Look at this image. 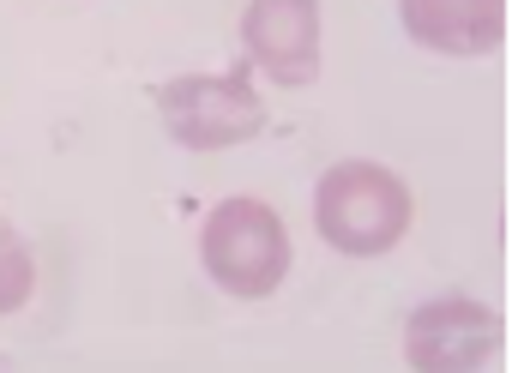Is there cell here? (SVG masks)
Returning <instances> with one entry per match:
<instances>
[{"label": "cell", "mask_w": 512, "mask_h": 373, "mask_svg": "<svg viewBox=\"0 0 512 373\" xmlns=\"http://www.w3.org/2000/svg\"><path fill=\"white\" fill-rule=\"evenodd\" d=\"M157 115L175 145L187 151H229L266 127V103L247 73H187L157 85Z\"/></svg>", "instance_id": "3957f363"}, {"label": "cell", "mask_w": 512, "mask_h": 373, "mask_svg": "<svg viewBox=\"0 0 512 373\" xmlns=\"http://www.w3.org/2000/svg\"><path fill=\"white\" fill-rule=\"evenodd\" d=\"M500 349V319L464 295H440L428 301L410 325H404V361L422 373H464V367H488Z\"/></svg>", "instance_id": "277c9868"}, {"label": "cell", "mask_w": 512, "mask_h": 373, "mask_svg": "<svg viewBox=\"0 0 512 373\" xmlns=\"http://www.w3.org/2000/svg\"><path fill=\"white\" fill-rule=\"evenodd\" d=\"M241 43L253 67L278 85H314L320 79V0H247Z\"/></svg>", "instance_id": "5b68a950"}, {"label": "cell", "mask_w": 512, "mask_h": 373, "mask_svg": "<svg viewBox=\"0 0 512 373\" xmlns=\"http://www.w3.org/2000/svg\"><path fill=\"white\" fill-rule=\"evenodd\" d=\"M404 31L434 55H488L506 31V0H398Z\"/></svg>", "instance_id": "8992f818"}, {"label": "cell", "mask_w": 512, "mask_h": 373, "mask_svg": "<svg viewBox=\"0 0 512 373\" xmlns=\"http://www.w3.org/2000/svg\"><path fill=\"white\" fill-rule=\"evenodd\" d=\"M416 217V199L410 187L380 169V163H332L320 175V193H314V229L350 253V259H380L404 241Z\"/></svg>", "instance_id": "6da1fadb"}, {"label": "cell", "mask_w": 512, "mask_h": 373, "mask_svg": "<svg viewBox=\"0 0 512 373\" xmlns=\"http://www.w3.org/2000/svg\"><path fill=\"white\" fill-rule=\"evenodd\" d=\"M211 283L235 301H266L290 271V229L266 199H223L199 229Z\"/></svg>", "instance_id": "7a4b0ae2"}, {"label": "cell", "mask_w": 512, "mask_h": 373, "mask_svg": "<svg viewBox=\"0 0 512 373\" xmlns=\"http://www.w3.org/2000/svg\"><path fill=\"white\" fill-rule=\"evenodd\" d=\"M31 289H37V259L7 223H0V313H19L31 301Z\"/></svg>", "instance_id": "52a82bcc"}]
</instances>
